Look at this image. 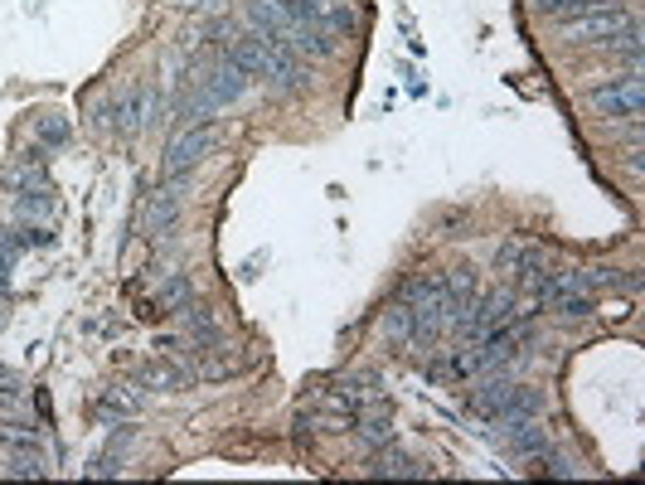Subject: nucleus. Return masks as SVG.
<instances>
[{
    "label": "nucleus",
    "mask_w": 645,
    "mask_h": 485,
    "mask_svg": "<svg viewBox=\"0 0 645 485\" xmlns=\"http://www.w3.org/2000/svg\"><path fill=\"white\" fill-rule=\"evenodd\" d=\"M466 408L486 423H515V417H539L544 413V394L539 388H524L509 379H486L466 394Z\"/></svg>",
    "instance_id": "f03ea898"
},
{
    "label": "nucleus",
    "mask_w": 645,
    "mask_h": 485,
    "mask_svg": "<svg viewBox=\"0 0 645 485\" xmlns=\"http://www.w3.org/2000/svg\"><path fill=\"white\" fill-rule=\"evenodd\" d=\"M10 273H16V253H10L6 242H0V291L10 287Z\"/></svg>",
    "instance_id": "4be33fe9"
},
{
    "label": "nucleus",
    "mask_w": 645,
    "mask_h": 485,
    "mask_svg": "<svg viewBox=\"0 0 645 485\" xmlns=\"http://www.w3.org/2000/svg\"><path fill=\"white\" fill-rule=\"evenodd\" d=\"M16 234H20L24 248H49V228H39V224H30V228H16Z\"/></svg>",
    "instance_id": "412c9836"
},
{
    "label": "nucleus",
    "mask_w": 645,
    "mask_h": 485,
    "mask_svg": "<svg viewBox=\"0 0 645 485\" xmlns=\"http://www.w3.org/2000/svg\"><path fill=\"white\" fill-rule=\"evenodd\" d=\"M441 287H447L452 306H466L480 291V277H476L472 263H456V267H447V273H441Z\"/></svg>",
    "instance_id": "2eb2a0df"
},
{
    "label": "nucleus",
    "mask_w": 645,
    "mask_h": 485,
    "mask_svg": "<svg viewBox=\"0 0 645 485\" xmlns=\"http://www.w3.org/2000/svg\"><path fill=\"white\" fill-rule=\"evenodd\" d=\"M524 258H529V248H524V242H505V248L495 253V267H500V277H519Z\"/></svg>",
    "instance_id": "a211bd4d"
},
{
    "label": "nucleus",
    "mask_w": 645,
    "mask_h": 485,
    "mask_svg": "<svg viewBox=\"0 0 645 485\" xmlns=\"http://www.w3.org/2000/svg\"><path fill=\"white\" fill-rule=\"evenodd\" d=\"M141 413V398H131L127 388H107L98 398V417L102 423H112V417H137Z\"/></svg>",
    "instance_id": "f3484780"
},
{
    "label": "nucleus",
    "mask_w": 645,
    "mask_h": 485,
    "mask_svg": "<svg viewBox=\"0 0 645 485\" xmlns=\"http://www.w3.org/2000/svg\"><path fill=\"white\" fill-rule=\"evenodd\" d=\"M379 330H384V340L394 345V349H413V306H408V301H394V306L384 311Z\"/></svg>",
    "instance_id": "4468645a"
},
{
    "label": "nucleus",
    "mask_w": 645,
    "mask_h": 485,
    "mask_svg": "<svg viewBox=\"0 0 645 485\" xmlns=\"http://www.w3.org/2000/svg\"><path fill=\"white\" fill-rule=\"evenodd\" d=\"M34 137L44 141V146H63V141H69V121H63V117H39L34 121Z\"/></svg>",
    "instance_id": "6ab92c4d"
},
{
    "label": "nucleus",
    "mask_w": 645,
    "mask_h": 485,
    "mask_svg": "<svg viewBox=\"0 0 645 485\" xmlns=\"http://www.w3.org/2000/svg\"><path fill=\"white\" fill-rule=\"evenodd\" d=\"M209 151H214V127H209V121H190V127L166 146V175H170V180H185V175H190Z\"/></svg>",
    "instance_id": "0eeeda50"
},
{
    "label": "nucleus",
    "mask_w": 645,
    "mask_h": 485,
    "mask_svg": "<svg viewBox=\"0 0 645 485\" xmlns=\"http://www.w3.org/2000/svg\"><path fill=\"white\" fill-rule=\"evenodd\" d=\"M137 379H141V388H156V394H180V388H190V364H180L175 355H166V349H160V355H151L137 369Z\"/></svg>",
    "instance_id": "1a4fd4ad"
},
{
    "label": "nucleus",
    "mask_w": 645,
    "mask_h": 485,
    "mask_svg": "<svg viewBox=\"0 0 645 485\" xmlns=\"http://www.w3.org/2000/svg\"><path fill=\"white\" fill-rule=\"evenodd\" d=\"M369 476H408V481H418V476H427V471L413 462V456H403V452H394V442L388 447H374V456H369Z\"/></svg>",
    "instance_id": "f8f14e48"
},
{
    "label": "nucleus",
    "mask_w": 645,
    "mask_h": 485,
    "mask_svg": "<svg viewBox=\"0 0 645 485\" xmlns=\"http://www.w3.org/2000/svg\"><path fill=\"white\" fill-rule=\"evenodd\" d=\"M505 427V447H509V456H519V462H534V456H544L548 452V433L534 417H515V423H500Z\"/></svg>",
    "instance_id": "9b49d317"
},
{
    "label": "nucleus",
    "mask_w": 645,
    "mask_h": 485,
    "mask_svg": "<svg viewBox=\"0 0 645 485\" xmlns=\"http://www.w3.org/2000/svg\"><path fill=\"white\" fill-rule=\"evenodd\" d=\"M631 24H636V20H631L626 10L597 6V10H587V16H577V20H563V34H568L573 44H607V39L631 30Z\"/></svg>",
    "instance_id": "6e6552de"
},
{
    "label": "nucleus",
    "mask_w": 645,
    "mask_h": 485,
    "mask_svg": "<svg viewBox=\"0 0 645 485\" xmlns=\"http://www.w3.org/2000/svg\"><path fill=\"white\" fill-rule=\"evenodd\" d=\"M228 59H234L248 78H262V83H272L281 92L306 88V59L287 44V39H277V34H248V39H238V44L228 49Z\"/></svg>",
    "instance_id": "f257e3e1"
},
{
    "label": "nucleus",
    "mask_w": 645,
    "mask_h": 485,
    "mask_svg": "<svg viewBox=\"0 0 645 485\" xmlns=\"http://www.w3.org/2000/svg\"><path fill=\"white\" fill-rule=\"evenodd\" d=\"M160 112V92L151 83H131L127 92H117L112 98V127L122 131V137H137V131H146Z\"/></svg>",
    "instance_id": "423d86ee"
},
{
    "label": "nucleus",
    "mask_w": 645,
    "mask_h": 485,
    "mask_svg": "<svg viewBox=\"0 0 645 485\" xmlns=\"http://www.w3.org/2000/svg\"><path fill=\"white\" fill-rule=\"evenodd\" d=\"M117 471H122V456H112V452H102L98 462L88 466V476H117Z\"/></svg>",
    "instance_id": "aec40b11"
},
{
    "label": "nucleus",
    "mask_w": 645,
    "mask_h": 485,
    "mask_svg": "<svg viewBox=\"0 0 645 485\" xmlns=\"http://www.w3.org/2000/svg\"><path fill=\"white\" fill-rule=\"evenodd\" d=\"M141 224H146V234H151V238H170V228L180 224V190H175V180L160 185V190L146 199Z\"/></svg>",
    "instance_id": "9d476101"
},
{
    "label": "nucleus",
    "mask_w": 645,
    "mask_h": 485,
    "mask_svg": "<svg viewBox=\"0 0 645 485\" xmlns=\"http://www.w3.org/2000/svg\"><path fill=\"white\" fill-rule=\"evenodd\" d=\"M190 281L185 277H166L160 281V291L151 296V301H146V316H170V311H185V306H190Z\"/></svg>",
    "instance_id": "ddd939ff"
},
{
    "label": "nucleus",
    "mask_w": 645,
    "mask_h": 485,
    "mask_svg": "<svg viewBox=\"0 0 645 485\" xmlns=\"http://www.w3.org/2000/svg\"><path fill=\"white\" fill-rule=\"evenodd\" d=\"M0 452L10 456L6 476H49V447L34 427H0Z\"/></svg>",
    "instance_id": "20e7f679"
},
{
    "label": "nucleus",
    "mask_w": 645,
    "mask_h": 485,
    "mask_svg": "<svg viewBox=\"0 0 645 485\" xmlns=\"http://www.w3.org/2000/svg\"><path fill=\"white\" fill-rule=\"evenodd\" d=\"M244 88H248V73L238 69L234 59H219V63H214V69L195 83L190 98H185V117H190V121H205L209 112H219V107H228V102L244 98Z\"/></svg>",
    "instance_id": "7ed1b4c3"
},
{
    "label": "nucleus",
    "mask_w": 645,
    "mask_h": 485,
    "mask_svg": "<svg viewBox=\"0 0 645 485\" xmlns=\"http://www.w3.org/2000/svg\"><path fill=\"white\" fill-rule=\"evenodd\" d=\"M0 394H16V374L0 369Z\"/></svg>",
    "instance_id": "5701e85b"
},
{
    "label": "nucleus",
    "mask_w": 645,
    "mask_h": 485,
    "mask_svg": "<svg viewBox=\"0 0 645 485\" xmlns=\"http://www.w3.org/2000/svg\"><path fill=\"white\" fill-rule=\"evenodd\" d=\"M597 6H612V0H534V10L548 20H577V16H587V10H597Z\"/></svg>",
    "instance_id": "dca6fc26"
},
{
    "label": "nucleus",
    "mask_w": 645,
    "mask_h": 485,
    "mask_svg": "<svg viewBox=\"0 0 645 485\" xmlns=\"http://www.w3.org/2000/svg\"><path fill=\"white\" fill-rule=\"evenodd\" d=\"M593 107L612 121H641V107H645V83L641 73L631 69L626 78H612V83H597L593 88Z\"/></svg>",
    "instance_id": "39448f33"
}]
</instances>
